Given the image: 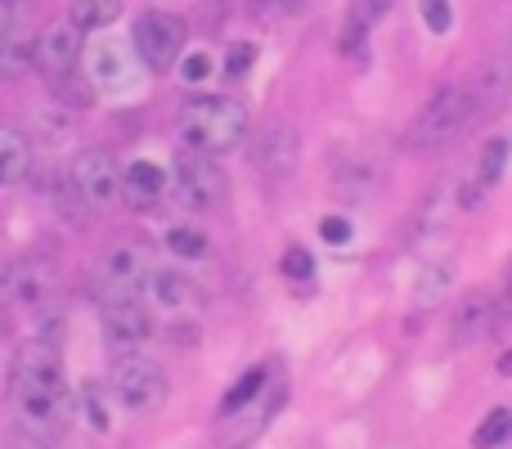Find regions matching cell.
<instances>
[{"instance_id": "obj_30", "label": "cell", "mask_w": 512, "mask_h": 449, "mask_svg": "<svg viewBox=\"0 0 512 449\" xmlns=\"http://www.w3.org/2000/svg\"><path fill=\"white\" fill-rule=\"evenodd\" d=\"M441 283H450V265H436V270L423 274V288H418V306H436V297H441Z\"/></svg>"}, {"instance_id": "obj_14", "label": "cell", "mask_w": 512, "mask_h": 449, "mask_svg": "<svg viewBox=\"0 0 512 449\" xmlns=\"http://www.w3.org/2000/svg\"><path fill=\"white\" fill-rule=\"evenodd\" d=\"M32 176V140L18 126H0V185H18Z\"/></svg>"}, {"instance_id": "obj_23", "label": "cell", "mask_w": 512, "mask_h": 449, "mask_svg": "<svg viewBox=\"0 0 512 449\" xmlns=\"http://www.w3.org/2000/svg\"><path fill=\"white\" fill-rule=\"evenodd\" d=\"M261 387H265V369H248L239 382L230 387V396L221 400V414H239L243 405H252L256 396H261Z\"/></svg>"}, {"instance_id": "obj_34", "label": "cell", "mask_w": 512, "mask_h": 449, "mask_svg": "<svg viewBox=\"0 0 512 449\" xmlns=\"http://www.w3.org/2000/svg\"><path fill=\"white\" fill-rule=\"evenodd\" d=\"M18 14H23V5H5V0H0V45L14 36V18Z\"/></svg>"}, {"instance_id": "obj_22", "label": "cell", "mask_w": 512, "mask_h": 449, "mask_svg": "<svg viewBox=\"0 0 512 449\" xmlns=\"http://www.w3.org/2000/svg\"><path fill=\"white\" fill-rule=\"evenodd\" d=\"M113 18H122V5L117 0H95V5H72V18L68 23L77 27V32H95V27H108Z\"/></svg>"}, {"instance_id": "obj_21", "label": "cell", "mask_w": 512, "mask_h": 449, "mask_svg": "<svg viewBox=\"0 0 512 449\" xmlns=\"http://www.w3.org/2000/svg\"><path fill=\"white\" fill-rule=\"evenodd\" d=\"M50 95L59 108H90L95 104V86L86 81V72H63V77H50Z\"/></svg>"}, {"instance_id": "obj_26", "label": "cell", "mask_w": 512, "mask_h": 449, "mask_svg": "<svg viewBox=\"0 0 512 449\" xmlns=\"http://www.w3.org/2000/svg\"><path fill=\"white\" fill-rule=\"evenodd\" d=\"M167 247L176 256H185V261H198V256H207V238L198 234V229H185V225L167 229Z\"/></svg>"}, {"instance_id": "obj_16", "label": "cell", "mask_w": 512, "mask_h": 449, "mask_svg": "<svg viewBox=\"0 0 512 449\" xmlns=\"http://www.w3.org/2000/svg\"><path fill=\"white\" fill-rule=\"evenodd\" d=\"M495 328V301L490 297H468L463 301V310H459V319H454V342L459 346H468V342H481V337Z\"/></svg>"}, {"instance_id": "obj_33", "label": "cell", "mask_w": 512, "mask_h": 449, "mask_svg": "<svg viewBox=\"0 0 512 449\" xmlns=\"http://www.w3.org/2000/svg\"><path fill=\"white\" fill-rule=\"evenodd\" d=\"M319 234H324V243H346V238H351V221H346V216H324Z\"/></svg>"}, {"instance_id": "obj_31", "label": "cell", "mask_w": 512, "mask_h": 449, "mask_svg": "<svg viewBox=\"0 0 512 449\" xmlns=\"http://www.w3.org/2000/svg\"><path fill=\"white\" fill-rule=\"evenodd\" d=\"M423 23L432 27L436 36H445V32H450V23H454V9L441 5V0H432V5H423Z\"/></svg>"}, {"instance_id": "obj_7", "label": "cell", "mask_w": 512, "mask_h": 449, "mask_svg": "<svg viewBox=\"0 0 512 449\" xmlns=\"http://www.w3.org/2000/svg\"><path fill=\"white\" fill-rule=\"evenodd\" d=\"M167 391H171L167 373H162L153 360H144V355L122 360L117 373H113V396L122 400L131 414H149V409H158L162 400H167Z\"/></svg>"}, {"instance_id": "obj_27", "label": "cell", "mask_w": 512, "mask_h": 449, "mask_svg": "<svg viewBox=\"0 0 512 449\" xmlns=\"http://www.w3.org/2000/svg\"><path fill=\"white\" fill-rule=\"evenodd\" d=\"M81 400H86V418H90V427H95V432H108V427H113V414H108L104 391H99L95 382H86V387H81Z\"/></svg>"}, {"instance_id": "obj_1", "label": "cell", "mask_w": 512, "mask_h": 449, "mask_svg": "<svg viewBox=\"0 0 512 449\" xmlns=\"http://www.w3.org/2000/svg\"><path fill=\"white\" fill-rule=\"evenodd\" d=\"M9 400L18 409V423L63 441V405H68V378L54 346L27 342L9 364Z\"/></svg>"}, {"instance_id": "obj_4", "label": "cell", "mask_w": 512, "mask_h": 449, "mask_svg": "<svg viewBox=\"0 0 512 449\" xmlns=\"http://www.w3.org/2000/svg\"><path fill=\"white\" fill-rule=\"evenodd\" d=\"M472 117V95L463 81L441 86L423 108H418L414 126H409V149L414 153H441L445 144L459 140V131Z\"/></svg>"}, {"instance_id": "obj_17", "label": "cell", "mask_w": 512, "mask_h": 449, "mask_svg": "<svg viewBox=\"0 0 512 449\" xmlns=\"http://www.w3.org/2000/svg\"><path fill=\"white\" fill-rule=\"evenodd\" d=\"M50 198H54V216H59V221H68V225H77V229L90 225V203L81 198L77 180H72L68 171H63V176H54Z\"/></svg>"}, {"instance_id": "obj_3", "label": "cell", "mask_w": 512, "mask_h": 449, "mask_svg": "<svg viewBox=\"0 0 512 449\" xmlns=\"http://www.w3.org/2000/svg\"><path fill=\"white\" fill-rule=\"evenodd\" d=\"M149 279H153V256L144 238H122V243L104 247V256L90 270V288H95V301L104 310L135 306L140 288H149Z\"/></svg>"}, {"instance_id": "obj_36", "label": "cell", "mask_w": 512, "mask_h": 449, "mask_svg": "<svg viewBox=\"0 0 512 449\" xmlns=\"http://www.w3.org/2000/svg\"><path fill=\"white\" fill-rule=\"evenodd\" d=\"M5 337H9V310L0 306V342H5Z\"/></svg>"}, {"instance_id": "obj_9", "label": "cell", "mask_w": 512, "mask_h": 449, "mask_svg": "<svg viewBox=\"0 0 512 449\" xmlns=\"http://www.w3.org/2000/svg\"><path fill=\"white\" fill-rule=\"evenodd\" d=\"M297 158H301V144H297V131H292L288 122H270L252 144V162L261 176H274V180L292 176Z\"/></svg>"}, {"instance_id": "obj_25", "label": "cell", "mask_w": 512, "mask_h": 449, "mask_svg": "<svg viewBox=\"0 0 512 449\" xmlns=\"http://www.w3.org/2000/svg\"><path fill=\"white\" fill-rule=\"evenodd\" d=\"M508 432H512V414H508V409H490V414L481 418V427L472 432V445H477V449H490V445L508 441Z\"/></svg>"}, {"instance_id": "obj_28", "label": "cell", "mask_w": 512, "mask_h": 449, "mask_svg": "<svg viewBox=\"0 0 512 449\" xmlns=\"http://www.w3.org/2000/svg\"><path fill=\"white\" fill-rule=\"evenodd\" d=\"M256 63V45L252 41H234L225 54V77H248V68Z\"/></svg>"}, {"instance_id": "obj_2", "label": "cell", "mask_w": 512, "mask_h": 449, "mask_svg": "<svg viewBox=\"0 0 512 449\" xmlns=\"http://www.w3.org/2000/svg\"><path fill=\"white\" fill-rule=\"evenodd\" d=\"M180 140L189 153H230L248 140V108L230 95H189L180 104Z\"/></svg>"}, {"instance_id": "obj_8", "label": "cell", "mask_w": 512, "mask_h": 449, "mask_svg": "<svg viewBox=\"0 0 512 449\" xmlns=\"http://www.w3.org/2000/svg\"><path fill=\"white\" fill-rule=\"evenodd\" d=\"M68 176L77 180L90 212H104L113 198H122V167H117V158L108 149H81Z\"/></svg>"}, {"instance_id": "obj_38", "label": "cell", "mask_w": 512, "mask_h": 449, "mask_svg": "<svg viewBox=\"0 0 512 449\" xmlns=\"http://www.w3.org/2000/svg\"><path fill=\"white\" fill-rule=\"evenodd\" d=\"M0 449H9V445H5V441H0Z\"/></svg>"}, {"instance_id": "obj_20", "label": "cell", "mask_w": 512, "mask_h": 449, "mask_svg": "<svg viewBox=\"0 0 512 449\" xmlns=\"http://www.w3.org/2000/svg\"><path fill=\"white\" fill-rule=\"evenodd\" d=\"M149 297L158 301L162 310H180V306H189V297H194V288H189V279H185V274L153 270V279H149Z\"/></svg>"}, {"instance_id": "obj_11", "label": "cell", "mask_w": 512, "mask_h": 449, "mask_svg": "<svg viewBox=\"0 0 512 449\" xmlns=\"http://www.w3.org/2000/svg\"><path fill=\"white\" fill-rule=\"evenodd\" d=\"M81 54H86V32H77L72 23H54L50 32L36 41V63L45 68V77H63V72H77Z\"/></svg>"}, {"instance_id": "obj_29", "label": "cell", "mask_w": 512, "mask_h": 449, "mask_svg": "<svg viewBox=\"0 0 512 449\" xmlns=\"http://www.w3.org/2000/svg\"><path fill=\"white\" fill-rule=\"evenodd\" d=\"M283 274H288V279H310V274H315V256H310L306 247H288V252H283Z\"/></svg>"}, {"instance_id": "obj_5", "label": "cell", "mask_w": 512, "mask_h": 449, "mask_svg": "<svg viewBox=\"0 0 512 449\" xmlns=\"http://www.w3.org/2000/svg\"><path fill=\"white\" fill-rule=\"evenodd\" d=\"M225 198H230V180H225V171L216 167L207 153H180L176 158V203L185 207V212H198V216H212L225 207Z\"/></svg>"}, {"instance_id": "obj_35", "label": "cell", "mask_w": 512, "mask_h": 449, "mask_svg": "<svg viewBox=\"0 0 512 449\" xmlns=\"http://www.w3.org/2000/svg\"><path fill=\"white\" fill-rule=\"evenodd\" d=\"M499 373H504V378H512V351L499 355Z\"/></svg>"}, {"instance_id": "obj_6", "label": "cell", "mask_w": 512, "mask_h": 449, "mask_svg": "<svg viewBox=\"0 0 512 449\" xmlns=\"http://www.w3.org/2000/svg\"><path fill=\"white\" fill-rule=\"evenodd\" d=\"M180 50H185V23L176 14H167V9L140 14V23H135V54H140L144 68L167 72L180 59Z\"/></svg>"}, {"instance_id": "obj_37", "label": "cell", "mask_w": 512, "mask_h": 449, "mask_svg": "<svg viewBox=\"0 0 512 449\" xmlns=\"http://www.w3.org/2000/svg\"><path fill=\"white\" fill-rule=\"evenodd\" d=\"M508 310H512V288H508Z\"/></svg>"}, {"instance_id": "obj_12", "label": "cell", "mask_w": 512, "mask_h": 449, "mask_svg": "<svg viewBox=\"0 0 512 449\" xmlns=\"http://www.w3.org/2000/svg\"><path fill=\"white\" fill-rule=\"evenodd\" d=\"M508 90H512V54H495L486 68L477 72V81L468 86L472 95V117H495L499 108L508 104Z\"/></svg>"}, {"instance_id": "obj_24", "label": "cell", "mask_w": 512, "mask_h": 449, "mask_svg": "<svg viewBox=\"0 0 512 449\" xmlns=\"http://www.w3.org/2000/svg\"><path fill=\"white\" fill-rule=\"evenodd\" d=\"M504 167H508V140H490L486 149H481V162H477V185H481V189L499 185Z\"/></svg>"}, {"instance_id": "obj_19", "label": "cell", "mask_w": 512, "mask_h": 449, "mask_svg": "<svg viewBox=\"0 0 512 449\" xmlns=\"http://www.w3.org/2000/svg\"><path fill=\"white\" fill-rule=\"evenodd\" d=\"M32 63H36V41H32V36L14 32L5 45H0V81L27 77V72H32Z\"/></svg>"}, {"instance_id": "obj_18", "label": "cell", "mask_w": 512, "mask_h": 449, "mask_svg": "<svg viewBox=\"0 0 512 449\" xmlns=\"http://www.w3.org/2000/svg\"><path fill=\"white\" fill-rule=\"evenodd\" d=\"M9 279H14V301H41L50 292L54 274L45 261H14L9 265Z\"/></svg>"}, {"instance_id": "obj_10", "label": "cell", "mask_w": 512, "mask_h": 449, "mask_svg": "<svg viewBox=\"0 0 512 449\" xmlns=\"http://www.w3.org/2000/svg\"><path fill=\"white\" fill-rule=\"evenodd\" d=\"M81 63H86V81L90 86H104V90H117L131 81V50H126L122 41H113V36H104V41H90L86 54H81Z\"/></svg>"}, {"instance_id": "obj_32", "label": "cell", "mask_w": 512, "mask_h": 449, "mask_svg": "<svg viewBox=\"0 0 512 449\" xmlns=\"http://www.w3.org/2000/svg\"><path fill=\"white\" fill-rule=\"evenodd\" d=\"M180 77L194 81V86H198V81H207V77H212V59H207V54H189V59L180 63Z\"/></svg>"}, {"instance_id": "obj_15", "label": "cell", "mask_w": 512, "mask_h": 449, "mask_svg": "<svg viewBox=\"0 0 512 449\" xmlns=\"http://www.w3.org/2000/svg\"><path fill=\"white\" fill-rule=\"evenodd\" d=\"M162 185H167V176H162L153 162H131V167L122 171V198L131 207H153Z\"/></svg>"}, {"instance_id": "obj_13", "label": "cell", "mask_w": 512, "mask_h": 449, "mask_svg": "<svg viewBox=\"0 0 512 449\" xmlns=\"http://www.w3.org/2000/svg\"><path fill=\"white\" fill-rule=\"evenodd\" d=\"M149 333H153V319L140 301H135V306L104 310V342L113 346V351H135L140 342H149Z\"/></svg>"}]
</instances>
